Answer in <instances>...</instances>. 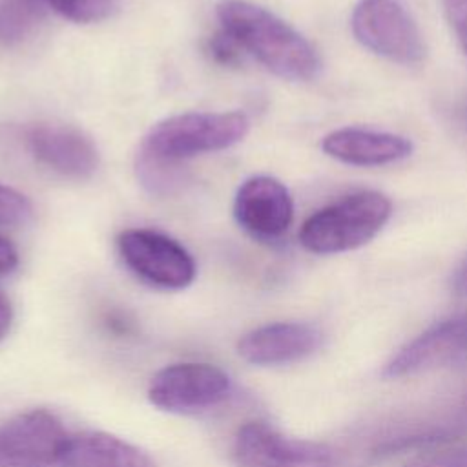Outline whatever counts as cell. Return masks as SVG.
I'll return each mask as SVG.
<instances>
[{"mask_svg": "<svg viewBox=\"0 0 467 467\" xmlns=\"http://www.w3.org/2000/svg\"><path fill=\"white\" fill-rule=\"evenodd\" d=\"M217 18L241 49L285 80H312L321 67L314 46L272 11L248 0H221Z\"/></svg>", "mask_w": 467, "mask_h": 467, "instance_id": "1", "label": "cell"}, {"mask_svg": "<svg viewBox=\"0 0 467 467\" xmlns=\"http://www.w3.org/2000/svg\"><path fill=\"white\" fill-rule=\"evenodd\" d=\"M392 213L387 195L363 190L312 213L299 230L301 244L314 254H339L363 246Z\"/></svg>", "mask_w": 467, "mask_h": 467, "instance_id": "2", "label": "cell"}, {"mask_svg": "<svg viewBox=\"0 0 467 467\" xmlns=\"http://www.w3.org/2000/svg\"><path fill=\"white\" fill-rule=\"evenodd\" d=\"M248 130L250 120L241 111H188L157 122L140 148L155 157L181 162L226 150L241 142Z\"/></svg>", "mask_w": 467, "mask_h": 467, "instance_id": "3", "label": "cell"}, {"mask_svg": "<svg viewBox=\"0 0 467 467\" xmlns=\"http://www.w3.org/2000/svg\"><path fill=\"white\" fill-rule=\"evenodd\" d=\"M237 467H348L328 443L283 434L265 421H248L234 438Z\"/></svg>", "mask_w": 467, "mask_h": 467, "instance_id": "4", "label": "cell"}, {"mask_svg": "<svg viewBox=\"0 0 467 467\" xmlns=\"http://www.w3.org/2000/svg\"><path fill=\"white\" fill-rule=\"evenodd\" d=\"M350 26L359 44L392 62L409 66L425 55L421 31L401 0H359Z\"/></svg>", "mask_w": 467, "mask_h": 467, "instance_id": "5", "label": "cell"}, {"mask_svg": "<svg viewBox=\"0 0 467 467\" xmlns=\"http://www.w3.org/2000/svg\"><path fill=\"white\" fill-rule=\"evenodd\" d=\"M117 248L124 265L144 283L181 290L195 279V261L190 252L166 234L131 228L117 237Z\"/></svg>", "mask_w": 467, "mask_h": 467, "instance_id": "6", "label": "cell"}, {"mask_svg": "<svg viewBox=\"0 0 467 467\" xmlns=\"http://www.w3.org/2000/svg\"><path fill=\"white\" fill-rule=\"evenodd\" d=\"M230 376L210 363H175L150 381L148 398L161 410L192 414L212 409L230 394Z\"/></svg>", "mask_w": 467, "mask_h": 467, "instance_id": "7", "label": "cell"}, {"mask_svg": "<svg viewBox=\"0 0 467 467\" xmlns=\"http://www.w3.org/2000/svg\"><path fill=\"white\" fill-rule=\"evenodd\" d=\"M69 434L57 416L35 409L0 425V467H51Z\"/></svg>", "mask_w": 467, "mask_h": 467, "instance_id": "8", "label": "cell"}, {"mask_svg": "<svg viewBox=\"0 0 467 467\" xmlns=\"http://www.w3.org/2000/svg\"><path fill=\"white\" fill-rule=\"evenodd\" d=\"M234 215L239 226L261 241L285 235L294 219V202L286 186L270 175L246 179L234 199Z\"/></svg>", "mask_w": 467, "mask_h": 467, "instance_id": "9", "label": "cell"}, {"mask_svg": "<svg viewBox=\"0 0 467 467\" xmlns=\"http://www.w3.org/2000/svg\"><path fill=\"white\" fill-rule=\"evenodd\" d=\"M26 144L36 162L62 177L88 179L100 164L91 137L67 124H35L26 131Z\"/></svg>", "mask_w": 467, "mask_h": 467, "instance_id": "10", "label": "cell"}, {"mask_svg": "<svg viewBox=\"0 0 467 467\" xmlns=\"http://www.w3.org/2000/svg\"><path fill=\"white\" fill-rule=\"evenodd\" d=\"M321 341V330L310 323L279 321L246 332L237 343V352L252 365H286L312 356Z\"/></svg>", "mask_w": 467, "mask_h": 467, "instance_id": "11", "label": "cell"}, {"mask_svg": "<svg viewBox=\"0 0 467 467\" xmlns=\"http://www.w3.org/2000/svg\"><path fill=\"white\" fill-rule=\"evenodd\" d=\"M467 352V317L445 319L409 341L385 365L383 376L403 378L443 367Z\"/></svg>", "mask_w": 467, "mask_h": 467, "instance_id": "12", "label": "cell"}, {"mask_svg": "<svg viewBox=\"0 0 467 467\" xmlns=\"http://www.w3.org/2000/svg\"><path fill=\"white\" fill-rule=\"evenodd\" d=\"M323 151L352 166H381L403 161L412 151V142L398 133L367 128H341L325 135Z\"/></svg>", "mask_w": 467, "mask_h": 467, "instance_id": "13", "label": "cell"}, {"mask_svg": "<svg viewBox=\"0 0 467 467\" xmlns=\"http://www.w3.org/2000/svg\"><path fill=\"white\" fill-rule=\"evenodd\" d=\"M60 467H157L140 447L102 432L86 431L69 434L60 460Z\"/></svg>", "mask_w": 467, "mask_h": 467, "instance_id": "14", "label": "cell"}, {"mask_svg": "<svg viewBox=\"0 0 467 467\" xmlns=\"http://www.w3.org/2000/svg\"><path fill=\"white\" fill-rule=\"evenodd\" d=\"M42 20V0H4L0 5V40L5 46H15L27 38Z\"/></svg>", "mask_w": 467, "mask_h": 467, "instance_id": "15", "label": "cell"}, {"mask_svg": "<svg viewBox=\"0 0 467 467\" xmlns=\"http://www.w3.org/2000/svg\"><path fill=\"white\" fill-rule=\"evenodd\" d=\"M135 171L140 184L155 195L173 193L184 181V173L179 168V162L155 157L142 148L137 151Z\"/></svg>", "mask_w": 467, "mask_h": 467, "instance_id": "16", "label": "cell"}, {"mask_svg": "<svg viewBox=\"0 0 467 467\" xmlns=\"http://www.w3.org/2000/svg\"><path fill=\"white\" fill-rule=\"evenodd\" d=\"M60 16L77 24H93L108 18L115 9V0H42Z\"/></svg>", "mask_w": 467, "mask_h": 467, "instance_id": "17", "label": "cell"}, {"mask_svg": "<svg viewBox=\"0 0 467 467\" xmlns=\"http://www.w3.org/2000/svg\"><path fill=\"white\" fill-rule=\"evenodd\" d=\"M33 217L31 201L18 190L0 184V226L26 224Z\"/></svg>", "mask_w": 467, "mask_h": 467, "instance_id": "18", "label": "cell"}, {"mask_svg": "<svg viewBox=\"0 0 467 467\" xmlns=\"http://www.w3.org/2000/svg\"><path fill=\"white\" fill-rule=\"evenodd\" d=\"M405 467H467V443L421 454Z\"/></svg>", "mask_w": 467, "mask_h": 467, "instance_id": "19", "label": "cell"}, {"mask_svg": "<svg viewBox=\"0 0 467 467\" xmlns=\"http://www.w3.org/2000/svg\"><path fill=\"white\" fill-rule=\"evenodd\" d=\"M208 51L212 58L223 66H235L241 58V46L224 29H221L208 40Z\"/></svg>", "mask_w": 467, "mask_h": 467, "instance_id": "20", "label": "cell"}, {"mask_svg": "<svg viewBox=\"0 0 467 467\" xmlns=\"http://www.w3.org/2000/svg\"><path fill=\"white\" fill-rule=\"evenodd\" d=\"M447 20L467 55V0H441Z\"/></svg>", "mask_w": 467, "mask_h": 467, "instance_id": "21", "label": "cell"}, {"mask_svg": "<svg viewBox=\"0 0 467 467\" xmlns=\"http://www.w3.org/2000/svg\"><path fill=\"white\" fill-rule=\"evenodd\" d=\"M18 265V252L15 244L0 235V275L9 274Z\"/></svg>", "mask_w": 467, "mask_h": 467, "instance_id": "22", "label": "cell"}, {"mask_svg": "<svg viewBox=\"0 0 467 467\" xmlns=\"http://www.w3.org/2000/svg\"><path fill=\"white\" fill-rule=\"evenodd\" d=\"M13 323V306L11 301L0 292V341L7 336Z\"/></svg>", "mask_w": 467, "mask_h": 467, "instance_id": "23", "label": "cell"}, {"mask_svg": "<svg viewBox=\"0 0 467 467\" xmlns=\"http://www.w3.org/2000/svg\"><path fill=\"white\" fill-rule=\"evenodd\" d=\"M452 288L460 296H467V259L462 263V266L456 270L452 277Z\"/></svg>", "mask_w": 467, "mask_h": 467, "instance_id": "24", "label": "cell"}]
</instances>
